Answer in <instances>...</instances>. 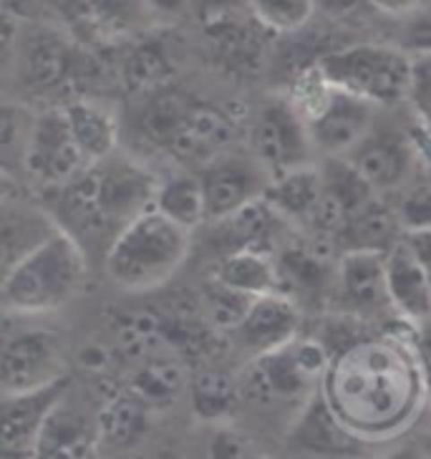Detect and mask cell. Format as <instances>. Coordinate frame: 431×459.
Returning a JSON list of instances; mask_svg holds the SVG:
<instances>
[{"mask_svg":"<svg viewBox=\"0 0 431 459\" xmlns=\"http://www.w3.org/2000/svg\"><path fill=\"white\" fill-rule=\"evenodd\" d=\"M207 455L210 459H257L253 445L232 427H217L210 439Z\"/></svg>","mask_w":431,"mask_h":459,"instance_id":"obj_38","label":"cell"},{"mask_svg":"<svg viewBox=\"0 0 431 459\" xmlns=\"http://www.w3.org/2000/svg\"><path fill=\"white\" fill-rule=\"evenodd\" d=\"M116 356H119L116 349H107V346H99V343H89V346L79 353V364H82L89 374L101 377V374L111 371Z\"/></svg>","mask_w":431,"mask_h":459,"instance_id":"obj_42","label":"cell"},{"mask_svg":"<svg viewBox=\"0 0 431 459\" xmlns=\"http://www.w3.org/2000/svg\"><path fill=\"white\" fill-rule=\"evenodd\" d=\"M3 273L11 271L18 260H23L28 253H33L41 243H46L54 232H58V222L54 215L43 207L28 204L23 200L11 203L5 197L3 204Z\"/></svg>","mask_w":431,"mask_h":459,"instance_id":"obj_23","label":"cell"},{"mask_svg":"<svg viewBox=\"0 0 431 459\" xmlns=\"http://www.w3.org/2000/svg\"><path fill=\"white\" fill-rule=\"evenodd\" d=\"M243 13H250L247 0H192V15L204 28L229 21V18H237Z\"/></svg>","mask_w":431,"mask_h":459,"instance_id":"obj_40","label":"cell"},{"mask_svg":"<svg viewBox=\"0 0 431 459\" xmlns=\"http://www.w3.org/2000/svg\"><path fill=\"white\" fill-rule=\"evenodd\" d=\"M189 245L192 232L151 207L111 243L104 271L126 293H149L175 278L187 260Z\"/></svg>","mask_w":431,"mask_h":459,"instance_id":"obj_5","label":"cell"},{"mask_svg":"<svg viewBox=\"0 0 431 459\" xmlns=\"http://www.w3.org/2000/svg\"><path fill=\"white\" fill-rule=\"evenodd\" d=\"M371 459H427L424 455V449L421 445H406V446H399V449H393L389 455H381V457H371Z\"/></svg>","mask_w":431,"mask_h":459,"instance_id":"obj_46","label":"cell"},{"mask_svg":"<svg viewBox=\"0 0 431 459\" xmlns=\"http://www.w3.org/2000/svg\"><path fill=\"white\" fill-rule=\"evenodd\" d=\"M346 160L376 192H389L404 185L411 167L417 162V154L409 136L371 132Z\"/></svg>","mask_w":431,"mask_h":459,"instance_id":"obj_20","label":"cell"},{"mask_svg":"<svg viewBox=\"0 0 431 459\" xmlns=\"http://www.w3.org/2000/svg\"><path fill=\"white\" fill-rule=\"evenodd\" d=\"M222 235L228 240V250H263L275 255V250L283 243L285 230L293 228L272 204L263 197L257 203L247 204L240 212L220 220Z\"/></svg>","mask_w":431,"mask_h":459,"instance_id":"obj_22","label":"cell"},{"mask_svg":"<svg viewBox=\"0 0 431 459\" xmlns=\"http://www.w3.org/2000/svg\"><path fill=\"white\" fill-rule=\"evenodd\" d=\"M386 293L399 321L421 325L431 321V281L404 238L386 253Z\"/></svg>","mask_w":431,"mask_h":459,"instance_id":"obj_18","label":"cell"},{"mask_svg":"<svg viewBox=\"0 0 431 459\" xmlns=\"http://www.w3.org/2000/svg\"><path fill=\"white\" fill-rule=\"evenodd\" d=\"M268 200L280 215L297 228H313L315 217L323 203V177L321 167L308 164L296 172H288L283 177H275L270 182Z\"/></svg>","mask_w":431,"mask_h":459,"instance_id":"obj_25","label":"cell"},{"mask_svg":"<svg viewBox=\"0 0 431 459\" xmlns=\"http://www.w3.org/2000/svg\"><path fill=\"white\" fill-rule=\"evenodd\" d=\"M192 371L179 353H157L134 366L126 386L151 409H169L189 389Z\"/></svg>","mask_w":431,"mask_h":459,"instance_id":"obj_24","label":"cell"},{"mask_svg":"<svg viewBox=\"0 0 431 459\" xmlns=\"http://www.w3.org/2000/svg\"><path fill=\"white\" fill-rule=\"evenodd\" d=\"M162 177L147 164L116 152L101 162L89 164L66 187L48 197V212L58 228L82 245L86 255L101 247L107 255L111 243L126 225L154 207Z\"/></svg>","mask_w":431,"mask_h":459,"instance_id":"obj_2","label":"cell"},{"mask_svg":"<svg viewBox=\"0 0 431 459\" xmlns=\"http://www.w3.org/2000/svg\"><path fill=\"white\" fill-rule=\"evenodd\" d=\"M79 64H82L79 54L56 30H39L23 46V64H21L23 82L33 94H66V101L79 99V94H73V86H71L82 74Z\"/></svg>","mask_w":431,"mask_h":459,"instance_id":"obj_17","label":"cell"},{"mask_svg":"<svg viewBox=\"0 0 431 459\" xmlns=\"http://www.w3.org/2000/svg\"><path fill=\"white\" fill-rule=\"evenodd\" d=\"M411 343H414L418 368H421V378H424L427 402L431 404V321H427V324L421 325H414V331H411Z\"/></svg>","mask_w":431,"mask_h":459,"instance_id":"obj_41","label":"cell"},{"mask_svg":"<svg viewBox=\"0 0 431 459\" xmlns=\"http://www.w3.org/2000/svg\"><path fill=\"white\" fill-rule=\"evenodd\" d=\"M187 394L192 411L203 421H225L243 402L240 378H235L222 368L192 371Z\"/></svg>","mask_w":431,"mask_h":459,"instance_id":"obj_31","label":"cell"},{"mask_svg":"<svg viewBox=\"0 0 431 459\" xmlns=\"http://www.w3.org/2000/svg\"><path fill=\"white\" fill-rule=\"evenodd\" d=\"M411 331L414 325L401 324L364 333L331 356L321 392L343 424L368 442L396 439L427 404Z\"/></svg>","mask_w":431,"mask_h":459,"instance_id":"obj_1","label":"cell"},{"mask_svg":"<svg viewBox=\"0 0 431 459\" xmlns=\"http://www.w3.org/2000/svg\"><path fill=\"white\" fill-rule=\"evenodd\" d=\"M250 154L272 179L315 164L308 119L288 96H270L255 111L250 122Z\"/></svg>","mask_w":431,"mask_h":459,"instance_id":"obj_8","label":"cell"},{"mask_svg":"<svg viewBox=\"0 0 431 459\" xmlns=\"http://www.w3.org/2000/svg\"><path fill=\"white\" fill-rule=\"evenodd\" d=\"M374 104L333 86L323 107L308 119L315 152L323 157H349L374 132Z\"/></svg>","mask_w":431,"mask_h":459,"instance_id":"obj_14","label":"cell"},{"mask_svg":"<svg viewBox=\"0 0 431 459\" xmlns=\"http://www.w3.org/2000/svg\"><path fill=\"white\" fill-rule=\"evenodd\" d=\"M71 374L39 389L3 394L0 411V455L3 459H30L43 427L58 406L71 396Z\"/></svg>","mask_w":431,"mask_h":459,"instance_id":"obj_11","label":"cell"},{"mask_svg":"<svg viewBox=\"0 0 431 459\" xmlns=\"http://www.w3.org/2000/svg\"><path fill=\"white\" fill-rule=\"evenodd\" d=\"M399 46L411 58L431 54V8H421L418 13L404 18Z\"/></svg>","mask_w":431,"mask_h":459,"instance_id":"obj_37","label":"cell"},{"mask_svg":"<svg viewBox=\"0 0 431 459\" xmlns=\"http://www.w3.org/2000/svg\"><path fill=\"white\" fill-rule=\"evenodd\" d=\"M71 134L89 164L101 162L119 152V122L116 114L89 96H79L64 104Z\"/></svg>","mask_w":431,"mask_h":459,"instance_id":"obj_21","label":"cell"},{"mask_svg":"<svg viewBox=\"0 0 431 459\" xmlns=\"http://www.w3.org/2000/svg\"><path fill=\"white\" fill-rule=\"evenodd\" d=\"M404 240L409 243V247L417 253V257L421 260V265L427 268L431 281V228L429 230H409L404 232Z\"/></svg>","mask_w":431,"mask_h":459,"instance_id":"obj_45","label":"cell"},{"mask_svg":"<svg viewBox=\"0 0 431 459\" xmlns=\"http://www.w3.org/2000/svg\"><path fill=\"white\" fill-rule=\"evenodd\" d=\"M418 445H421V449H424L427 459H431V434H427V437H424V439H421Z\"/></svg>","mask_w":431,"mask_h":459,"instance_id":"obj_47","label":"cell"},{"mask_svg":"<svg viewBox=\"0 0 431 459\" xmlns=\"http://www.w3.org/2000/svg\"><path fill=\"white\" fill-rule=\"evenodd\" d=\"M169 61L154 46H139L126 56L122 66V82L132 94L149 96L169 82Z\"/></svg>","mask_w":431,"mask_h":459,"instance_id":"obj_34","label":"cell"},{"mask_svg":"<svg viewBox=\"0 0 431 459\" xmlns=\"http://www.w3.org/2000/svg\"><path fill=\"white\" fill-rule=\"evenodd\" d=\"M406 104L411 107L417 122L431 129V54L411 58V82Z\"/></svg>","mask_w":431,"mask_h":459,"instance_id":"obj_36","label":"cell"},{"mask_svg":"<svg viewBox=\"0 0 431 459\" xmlns=\"http://www.w3.org/2000/svg\"><path fill=\"white\" fill-rule=\"evenodd\" d=\"M399 217L404 232L409 230H429L431 228V185L417 187L404 197V203L399 207Z\"/></svg>","mask_w":431,"mask_h":459,"instance_id":"obj_39","label":"cell"},{"mask_svg":"<svg viewBox=\"0 0 431 459\" xmlns=\"http://www.w3.org/2000/svg\"><path fill=\"white\" fill-rule=\"evenodd\" d=\"M250 303H253V296H245L240 290L212 278L203 290V318L222 336H229L245 318Z\"/></svg>","mask_w":431,"mask_h":459,"instance_id":"obj_33","label":"cell"},{"mask_svg":"<svg viewBox=\"0 0 431 459\" xmlns=\"http://www.w3.org/2000/svg\"><path fill=\"white\" fill-rule=\"evenodd\" d=\"M149 15H154L162 23H175L179 18L192 13V0H144Z\"/></svg>","mask_w":431,"mask_h":459,"instance_id":"obj_43","label":"cell"},{"mask_svg":"<svg viewBox=\"0 0 431 459\" xmlns=\"http://www.w3.org/2000/svg\"><path fill=\"white\" fill-rule=\"evenodd\" d=\"M96 417H99V429H101L104 445L129 449L147 437L151 409L129 386H124V389L108 394L99 406Z\"/></svg>","mask_w":431,"mask_h":459,"instance_id":"obj_28","label":"cell"},{"mask_svg":"<svg viewBox=\"0 0 431 459\" xmlns=\"http://www.w3.org/2000/svg\"><path fill=\"white\" fill-rule=\"evenodd\" d=\"M139 132L179 164L204 167L235 142L237 117L222 104L162 86L144 99Z\"/></svg>","mask_w":431,"mask_h":459,"instance_id":"obj_3","label":"cell"},{"mask_svg":"<svg viewBox=\"0 0 431 459\" xmlns=\"http://www.w3.org/2000/svg\"><path fill=\"white\" fill-rule=\"evenodd\" d=\"M321 0H247L250 15L272 36H293L308 26Z\"/></svg>","mask_w":431,"mask_h":459,"instance_id":"obj_32","label":"cell"},{"mask_svg":"<svg viewBox=\"0 0 431 459\" xmlns=\"http://www.w3.org/2000/svg\"><path fill=\"white\" fill-rule=\"evenodd\" d=\"M325 82L376 108L396 107L409 96L411 56L399 43H350L318 56Z\"/></svg>","mask_w":431,"mask_h":459,"instance_id":"obj_7","label":"cell"},{"mask_svg":"<svg viewBox=\"0 0 431 459\" xmlns=\"http://www.w3.org/2000/svg\"><path fill=\"white\" fill-rule=\"evenodd\" d=\"M300 306L288 293H265L253 298L240 325L229 333V338L250 353V359L275 351L293 338L300 336Z\"/></svg>","mask_w":431,"mask_h":459,"instance_id":"obj_16","label":"cell"},{"mask_svg":"<svg viewBox=\"0 0 431 459\" xmlns=\"http://www.w3.org/2000/svg\"><path fill=\"white\" fill-rule=\"evenodd\" d=\"M376 13L381 15H389V18H409V15L418 13L424 5H427V0H366Z\"/></svg>","mask_w":431,"mask_h":459,"instance_id":"obj_44","label":"cell"},{"mask_svg":"<svg viewBox=\"0 0 431 459\" xmlns=\"http://www.w3.org/2000/svg\"><path fill=\"white\" fill-rule=\"evenodd\" d=\"M229 288L245 296H265V293H283V275L275 255L263 250H232L222 253L217 263L215 275Z\"/></svg>","mask_w":431,"mask_h":459,"instance_id":"obj_27","label":"cell"},{"mask_svg":"<svg viewBox=\"0 0 431 459\" xmlns=\"http://www.w3.org/2000/svg\"><path fill=\"white\" fill-rule=\"evenodd\" d=\"M111 333H114L116 353L124 361H132L134 366L157 353L169 351L167 313L151 311V308L119 313L111 324Z\"/></svg>","mask_w":431,"mask_h":459,"instance_id":"obj_26","label":"cell"},{"mask_svg":"<svg viewBox=\"0 0 431 459\" xmlns=\"http://www.w3.org/2000/svg\"><path fill=\"white\" fill-rule=\"evenodd\" d=\"M154 207L175 220L177 225L194 232L207 222V200H204V187L200 175L189 172H172L159 179Z\"/></svg>","mask_w":431,"mask_h":459,"instance_id":"obj_30","label":"cell"},{"mask_svg":"<svg viewBox=\"0 0 431 459\" xmlns=\"http://www.w3.org/2000/svg\"><path fill=\"white\" fill-rule=\"evenodd\" d=\"M404 238V225L399 212L381 204L378 197L366 204L358 215L350 220L336 240L343 250H381L389 253L393 245Z\"/></svg>","mask_w":431,"mask_h":459,"instance_id":"obj_29","label":"cell"},{"mask_svg":"<svg viewBox=\"0 0 431 459\" xmlns=\"http://www.w3.org/2000/svg\"><path fill=\"white\" fill-rule=\"evenodd\" d=\"M86 167L89 162L83 160L82 149L71 134L64 108L48 107L39 111L21 167L28 185L43 200H48L58 189L66 187L71 179L82 175Z\"/></svg>","mask_w":431,"mask_h":459,"instance_id":"obj_9","label":"cell"},{"mask_svg":"<svg viewBox=\"0 0 431 459\" xmlns=\"http://www.w3.org/2000/svg\"><path fill=\"white\" fill-rule=\"evenodd\" d=\"M86 273V250L66 230H58L11 271L3 273V308L21 318L61 311L83 290Z\"/></svg>","mask_w":431,"mask_h":459,"instance_id":"obj_4","label":"cell"},{"mask_svg":"<svg viewBox=\"0 0 431 459\" xmlns=\"http://www.w3.org/2000/svg\"><path fill=\"white\" fill-rule=\"evenodd\" d=\"M101 445L99 417L71 406L66 399L43 427L30 459H94Z\"/></svg>","mask_w":431,"mask_h":459,"instance_id":"obj_19","label":"cell"},{"mask_svg":"<svg viewBox=\"0 0 431 459\" xmlns=\"http://www.w3.org/2000/svg\"><path fill=\"white\" fill-rule=\"evenodd\" d=\"M333 296L338 311L361 321L366 313H376L381 306L391 308L386 293V253L343 250L333 273Z\"/></svg>","mask_w":431,"mask_h":459,"instance_id":"obj_15","label":"cell"},{"mask_svg":"<svg viewBox=\"0 0 431 459\" xmlns=\"http://www.w3.org/2000/svg\"><path fill=\"white\" fill-rule=\"evenodd\" d=\"M285 445L318 459H371L376 457L374 449L378 446L346 427L321 389L296 411Z\"/></svg>","mask_w":431,"mask_h":459,"instance_id":"obj_10","label":"cell"},{"mask_svg":"<svg viewBox=\"0 0 431 459\" xmlns=\"http://www.w3.org/2000/svg\"><path fill=\"white\" fill-rule=\"evenodd\" d=\"M321 3H328V0H321Z\"/></svg>","mask_w":431,"mask_h":459,"instance_id":"obj_48","label":"cell"},{"mask_svg":"<svg viewBox=\"0 0 431 459\" xmlns=\"http://www.w3.org/2000/svg\"><path fill=\"white\" fill-rule=\"evenodd\" d=\"M39 111H28L23 104H5L0 119V144H3V164L5 175H11L13 167H23L30 132L36 124Z\"/></svg>","mask_w":431,"mask_h":459,"instance_id":"obj_35","label":"cell"},{"mask_svg":"<svg viewBox=\"0 0 431 459\" xmlns=\"http://www.w3.org/2000/svg\"><path fill=\"white\" fill-rule=\"evenodd\" d=\"M68 377L61 338L48 328H26L5 338L0 356L3 394H21Z\"/></svg>","mask_w":431,"mask_h":459,"instance_id":"obj_12","label":"cell"},{"mask_svg":"<svg viewBox=\"0 0 431 459\" xmlns=\"http://www.w3.org/2000/svg\"><path fill=\"white\" fill-rule=\"evenodd\" d=\"M331 356L323 341L300 333L275 351L250 359L240 377L243 402L255 406H300L323 386Z\"/></svg>","mask_w":431,"mask_h":459,"instance_id":"obj_6","label":"cell"},{"mask_svg":"<svg viewBox=\"0 0 431 459\" xmlns=\"http://www.w3.org/2000/svg\"><path fill=\"white\" fill-rule=\"evenodd\" d=\"M207 222H220L268 195L272 177L253 154H222L200 167Z\"/></svg>","mask_w":431,"mask_h":459,"instance_id":"obj_13","label":"cell"}]
</instances>
